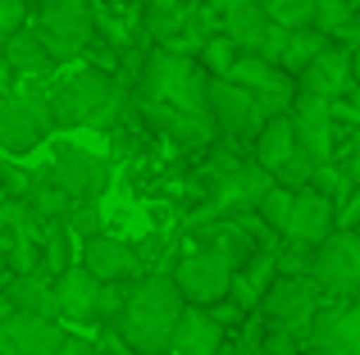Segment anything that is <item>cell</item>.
<instances>
[{"label":"cell","mask_w":360,"mask_h":355,"mask_svg":"<svg viewBox=\"0 0 360 355\" xmlns=\"http://www.w3.org/2000/svg\"><path fill=\"white\" fill-rule=\"evenodd\" d=\"M297 151H301V142H297V128H292V114H283V119H274V123L260 133V142L251 146V160L278 178Z\"/></svg>","instance_id":"obj_23"},{"label":"cell","mask_w":360,"mask_h":355,"mask_svg":"<svg viewBox=\"0 0 360 355\" xmlns=\"http://www.w3.org/2000/svg\"><path fill=\"white\" fill-rule=\"evenodd\" d=\"M356 182H360V173H356Z\"/></svg>","instance_id":"obj_40"},{"label":"cell","mask_w":360,"mask_h":355,"mask_svg":"<svg viewBox=\"0 0 360 355\" xmlns=\"http://www.w3.org/2000/svg\"><path fill=\"white\" fill-rule=\"evenodd\" d=\"M64 223H69V232L78 241H91V237H101V223H105V219H101V205L87 201V205H73Z\"/></svg>","instance_id":"obj_32"},{"label":"cell","mask_w":360,"mask_h":355,"mask_svg":"<svg viewBox=\"0 0 360 355\" xmlns=\"http://www.w3.org/2000/svg\"><path fill=\"white\" fill-rule=\"evenodd\" d=\"M82 269L96 274L101 283H137V278H146L141 250L128 246V241H119V237H105V232L82 241Z\"/></svg>","instance_id":"obj_13"},{"label":"cell","mask_w":360,"mask_h":355,"mask_svg":"<svg viewBox=\"0 0 360 355\" xmlns=\"http://www.w3.org/2000/svg\"><path fill=\"white\" fill-rule=\"evenodd\" d=\"M269 27H274V18H269V9H264L260 0H238V5L224 14V36H229L242 55H260Z\"/></svg>","instance_id":"obj_21"},{"label":"cell","mask_w":360,"mask_h":355,"mask_svg":"<svg viewBox=\"0 0 360 355\" xmlns=\"http://www.w3.org/2000/svg\"><path fill=\"white\" fill-rule=\"evenodd\" d=\"M9 319H14V301H9V292L0 287V328H5Z\"/></svg>","instance_id":"obj_36"},{"label":"cell","mask_w":360,"mask_h":355,"mask_svg":"<svg viewBox=\"0 0 360 355\" xmlns=\"http://www.w3.org/2000/svg\"><path fill=\"white\" fill-rule=\"evenodd\" d=\"M9 82H14V69H9L5 55H0V91H9Z\"/></svg>","instance_id":"obj_37"},{"label":"cell","mask_w":360,"mask_h":355,"mask_svg":"<svg viewBox=\"0 0 360 355\" xmlns=\"http://www.w3.org/2000/svg\"><path fill=\"white\" fill-rule=\"evenodd\" d=\"M264 9H269V18L274 23H283V27H315V9H319V0H260Z\"/></svg>","instance_id":"obj_29"},{"label":"cell","mask_w":360,"mask_h":355,"mask_svg":"<svg viewBox=\"0 0 360 355\" xmlns=\"http://www.w3.org/2000/svg\"><path fill=\"white\" fill-rule=\"evenodd\" d=\"M297 87L306 91V96L328 100V105H342V100L356 91V64H352V51H347V46H328V51L297 78Z\"/></svg>","instance_id":"obj_12"},{"label":"cell","mask_w":360,"mask_h":355,"mask_svg":"<svg viewBox=\"0 0 360 355\" xmlns=\"http://www.w3.org/2000/svg\"><path fill=\"white\" fill-rule=\"evenodd\" d=\"M55 128H115L128 109V87L105 69H78L60 78V87L46 96Z\"/></svg>","instance_id":"obj_2"},{"label":"cell","mask_w":360,"mask_h":355,"mask_svg":"<svg viewBox=\"0 0 360 355\" xmlns=\"http://www.w3.org/2000/svg\"><path fill=\"white\" fill-rule=\"evenodd\" d=\"M356 5H360V0H356Z\"/></svg>","instance_id":"obj_41"},{"label":"cell","mask_w":360,"mask_h":355,"mask_svg":"<svg viewBox=\"0 0 360 355\" xmlns=\"http://www.w3.org/2000/svg\"><path fill=\"white\" fill-rule=\"evenodd\" d=\"M352 64H356V87H360V51H352Z\"/></svg>","instance_id":"obj_38"},{"label":"cell","mask_w":360,"mask_h":355,"mask_svg":"<svg viewBox=\"0 0 360 355\" xmlns=\"http://www.w3.org/2000/svg\"><path fill=\"white\" fill-rule=\"evenodd\" d=\"M41 32L51 60H78L91 51V36H96V5L91 0H51L41 9Z\"/></svg>","instance_id":"obj_6"},{"label":"cell","mask_w":360,"mask_h":355,"mask_svg":"<svg viewBox=\"0 0 360 355\" xmlns=\"http://www.w3.org/2000/svg\"><path fill=\"white\" fill-rule=\"evenodd\" d=\"M319 296L324 292H319L315 278H278V283L269 287L260 310H264V319L283 333H297V328L310 333V323L319 319Z\"/></svg>","instance_id":"obj_9"},{"label":"cell","mask_w":360,"mask_h":355,"mask_svg":"<svg viewBox=\"0 0 360 355\" xmlns=\"http://www.w3.org/2000/svg\"><path fill=\"white\" fill-rule=\"evenodd\" d=\"M315 283L328 296L360 292V232L338 228L324 246H315Z\"/></svg>","instance_id":"obj_8"},{"label":"cell","mask_w":360,"mask_h":355,"mask_svg":"<svg viewBox=\"0 0 360 355\" xmlns=\"http://www.w3.org/2000/svg\"><path fill=\"white\" fill-rule=\"evenodd\" d=\"M69 342L60 319H37V314H18L0 328V355H60Z\"/></svg>","instance_id":"obj_14"},{"label":"cell","mask_w":360,"mask_h":355,"mask_svg":"<svg viewBox=\"0 0 360 355\" xmlns=\"http://www.w3.org/2000/svg\"><path fill=\"white\" fill-rule=\"evenodd\" d=\"M356 18H360V5H356V0H319V9H315V27L328 36V41H338V36H342Z\"/></svg>","instance_id":"obj_28"},{"label":"cell","mask_w":360,"mask_h":355,"mask_svg":"<svg viewBox=\"0 0 360 355\" xmlns=\"http://www.w3.org/2000/svg\"><path fill=\"white\" fill-rule=\"evenodd\" d=\"M288 41H292V27L274 23V27H269V36H264V46H260V60L283 64V55H288Z\"/></svg>","instance_id":"obj_34"},{"label":"cell","mask_w":360,"mask_h":355,"mask_svg":"<svg viewBox=\"0 0 360 355\" xmlns=\"http://www.w3.org/2000/svg\"><path fill=\"white\" fill-rule=\"evenodd\" d=\"M183 292L174 274H146L132 283L128 310L119 319V342L132 355H174V333L183 323Z\"/></svg>","instance_id":"obj_1"},{"label":"cell","mask_w":360,"mask_h":355,"mask_svg":"<svg viewBox=\"0 0 360 355\" xmlns=\"http://www.w3.org/2000/svg\"><path fill=\"white\" fill-rule=\"evenodd\" d=\"M229 82H238V87H246L251 96H269V100H297V96H301L297 78H288V73H283L278 64L260 60V55H242V60L233 64Z\"/></svg>","instance_id":"obj_18"},{"label":"cell","mask_w":360,"mask_h":355,"mask_svg":"<svg viewBox=\"0 0 360 355\" xmlns=\"http://www.w3.org/2000/svg\"><path fill=\"white\" fill-rule=\"evenodd\" d=\"M141 114L150 119V128H160L165 137H174L178 146H205L214 133H219L210 119H192V114H183V109H174V105H141Z\"/></svg>","instance_id":"obj_22"},{"label":"cell","mask_w":360,"mask_h":355,"mask_svg":"<svg viewBox=\"0 0 360 355\" xmlns=\"http://www.w3.org/2000/svg\"><path fill=\"white\" fill-rule=\"evenodd\" d=\"M201 60H205V73H210V78H229L233 64L242 60V51H238V46H233L224 32H214L210 41H205V55H201Z\"/></svg>","instance_id":"obj_31"},{"label":"cell","mask_w":360,"mask_h":355,"mask_svg":"<svg viewBox=\"0 0 360 355\" xmlns=\"http://www.w3.org/2000/svg\"><path fill=\"white\" fill-rule=\"evenodd\" d=\"M315 355H360V301L356 305H324L310 323Z\"/></svg>","instance_id":"obj_15"},{"label":"cell","mask_w":360,"mask_h":355,"mask_svg":"<svg viewBox=\"0 0 360 355\" xmlns=\"http://www.w3.org/2000/svg\"><path fill=\"white\" fill-rule=\"evenodd\" d=\"M60 355H101V347L91 337H73V333H69V342L60 347Z\"/></svg>","instance_id":"obj_35"},{"label":"cell","mask_w":360,"mask_h":355,"mask_svg":"<svg viewBox=\"0 0 360 355\" xmlns=\"http://www.w3.org/2000/svg\"><path fill=\"white\" fill-rule=\"evenodd\" d=\"M101 278L87 274L82 264H73L69 274L55 278V292H60V319L69 323H101Z\"/></svg>","instance_id":"obj_17"},{"label":"cell","mask_w":360,"mask_h":355,"mask_svg":"<svg viewBox=\"0 0 360 355\" xmlns=\"http://www.w3.org/2000/svg\"><path fill=\"white\" fill-rule=\"evenodd\" d=\"M233 278H238V264H233L224 250H214V246L183 255L178 269H174V283H178V292H183V301L201 305V310L229 301L233 296Z\"/></svg>","instance_id":"obj_5"},{"label":"cell","mask_w":360,"mask_h":355,"mask_svg":"<svg viewBox=\"0 0 360 355\" xmlns=\"http://www.w3.org/2000/svg\"><path fill=\"white\" fill-rule=\"evenodd\" d=\"M292 205H297V192H288V187H274L269 196L260 201V223L274 232H283L288 237V223H292Z\"/></svg>","instance_id":"obj_30"},{"label":"cell","mask_w":360,"mask_h":355,"mask_svg":"<svg viewBox=\"0 0 360 355\" xmlns=\"http://www.w3.org/2000/svg\"><path fill=\"white\" fill-rule=\"evenodd\" d=\"M324 51H328V36L319 32V27H297V32H292V41H288V55H283L278 69L288 73V78H301V73H306V69H310V64H315Z\"/></svg>","instance_id":"obj_25"},{"label":"cell","mask_w":360,"mask_h":355,"mask_svg":"<svg viewBox=\"0 0 360 355\" xmlns=\"http://www.w3.org/2000/svg\"><path fill=\"white\" fill-rule=\"evenodd\" d=\"M5 292H9V301H14L18 314L60 319V292H55V278L46 274V269H37V274H23V278H9Z\"/></svg>","instance_id":"obj_20"},{"label":"cell","mask_w":360,"mask_h":355,"mask_svg":"<svg viewBox=\"0 0 360 355\" xmlns=\"http://www.w3.org/2000/svg\"><path fill=\"white\" fill-rule=\"evenodd\" d=\"M73 232H69V223H46V237H41V269L51 278H60V274H69L78 260H73Z\"/></svg>","instance_id":"obj_26"},{"label":"cell","mask_w":360,"mask_h":355,"mask_svg":"<svg viewBox=\"0 0 360 355\" xmlns=\"http://www.w3.org/2000/svg\"><path fill=\"white\" fill-rule=\"evenodd\" d=\"M333 232H338V201H328V196L315 192V187L297 192L292 223H288V241H301V246H324Z\"/></svg>","instance_id":"obj_16"},{"label":"cell","mask_w":360,"mask_h":355,"mask_svg":"<svg viewBox=\"0 0 360 355\" xmlns=\"http://www.w3.org/2000/svg\"><path fill=\"white\" fill-rule=\"evenodd\" d=\"M292 128H297L301 151H306L315 164H333L338 160V105L301 91L297 105H292Z\"/></svg>","instance_id":"obj_10"},{"label":"cell","mask_w":360,"mask_h":355,"mask_svg":"<svg viewBox=\"0 0 360 355\" xmlns=\"http://www.w3.org/2000/svg\"><path fill=\"white\" fill-rule=\"evenodd\" d=\"M210 82L214 78L196 60H187V55L150 51L146 73H141V82H137V100L141 105H174L192 119H210Z\"/></svg>","instance_id":"obj_3"},{"label":"cell","mask_w":360,"mask_h":355,"mask_svg":"<svg viewBox=\"0 0 360 355\" xmlns=\"http://www.w3.org/2000/svg\"><path fill=\"white\" fill-rule=\"evenodd\" d=\"M27 210H32L41 223H60V219H69L73 196H69V192H60L51 178H37L32 192H27Z\"/></svg>","instance_id":"obj_27"},{"label":"cell","mask_w":360,"mask_h":355,"mask_svg":"<svg viewBox=\"0 0 360 355\" xmlns=\"http://www.w3.org/2000/svg\"><path fill=\"white\" fill-rule=\"evenodd\" d=\"M301 355H315V351H301Z\"/></svg>","instance_id":"obj_39"},{"label":"cell","mask_w":360,"mask_h":355,"mask_svg":"<svg viewBox=\"0 0 360 355\" xmlns=\"http://www.w3.org/2000/svg\"><path fill=\"white\" fill-rule=\"evenodd\" d=\"M55 119H51V105L46 100H32V96H9L0 105V151L5 155H27L51 137Z\"/></svg>","instance_id":"obj_7"},{"label":"cell","mask_w":360,"mask_h":355,"mask_svg":"<svg viewBox=\"0 0 360 355\" xmlns=\"http://www.w3.org/2000/svg\"><path fill=\"white\" fill-rule=\"evenodd\" d=\"M224 351V323L201 305H187L183 323L174 333V355H219Z\"/></svg>","instance_id":"obj_19"},{"label":"cell","mask_w":360,"mask_h":355,"mask_svg":"<svg viewBox=\"0 0 360 355\" xmlns=\"http://www.w3.org/2000/svg\"><path fill=\"white\" fill-rule=\"evenodd\" d=\"M297 100H269V96H251L246 87L229 78L210 82V119L224 137H246V142H260V133L274 123V119L292 114Z\"/></svg>","instance_id":"obj_4"},{"label":"cell","mask_w":360,"mask_h":355,"mask_svg":"<svg viewBox=\"0 0 360 355\" xmlns=\"http://www.w3.org/2000/svg\"><path fill=\"white\" fill-rule=\"evenodd\" d=\"M23 18H27V0H0V46L23 32Z\"/></svg>","instance_id":"obj_33"},{"label":"cell","mask_w":360,"mask_h":355,"mask_svg":"<svg viewBox=\"0 0 360 355\" xmlns=\"http://www.w3.org/2000/svg\"><path fill=\"white\" fill-rule=\"evenodd\" d=\"M46 178H51L60 192H69L73 205H87V201H96V196L105 192L110 164L101 160V155H91V151H78V146H60Z\"/></svg>","instance_id":"obj_11"},{"label":"cell","mask_w":360,"mask_h":355,"mask_svg":"<svg viewBox=\"0 0 360 355\" xmlns=\"http://www.w3.org/2000/svg\"><path fill=\"white\" fill-rule=\"evenodd\" d=\"M0 55H5V64H9L14 73H46V69L55 64L37 27H23L18 36H9V41L0 46Z\"/></svg>","instance_id":"obj_24"}]
</instances>
